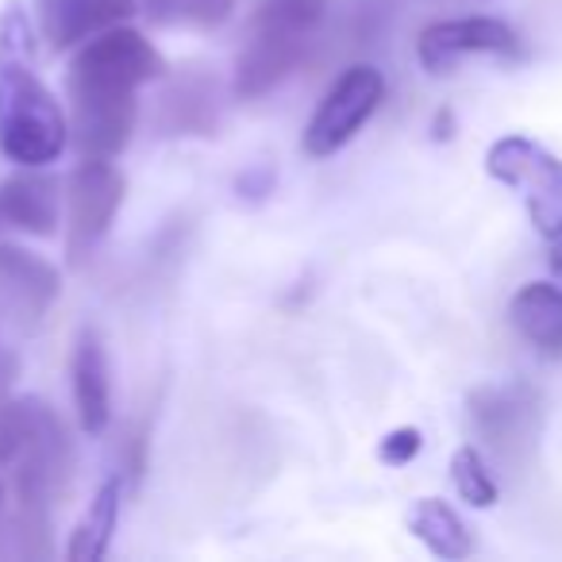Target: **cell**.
I'll return each mask as SVG.
<instances>
[{"instance_id": "obj_1", "label": "cell", "mask_w": 562, "mask_h": 562, "mask_svg": "<svg viewBox=\"0 0 562 562\" xmlns=\"http://www.w3.org/2000/svg\"><path fill=\"white\" fill-rule=\"evenodd\" d=\"M166 58L132 24L81 43L66 70L70 143L81 158H120L139 120V89L166 78Z\"/></svg>"}, {"instance_id": "obj_2", "label": "cell", "mask_w": 562, "mask_h": 562, "mask_svg": "<svg viewBox=\"0 0 562 562\" xmlns=\"http://www.w3.org/2000/svg\"><path fill=\"white\" fill-rule=\"evenodd\" d=\"M70 147V116L35 70V27L20 0L0 12V155L50 166Z\"/></svg>"}, {"instance_id": "obj_3", "label": "cell", "mask_w": 562, "mask_h": 562, "mask_svg": "<svg viewBox=\"0 0 562 562\" xmlns=\"http://www.w3.org/2000/svg\"><path fill=\"white\" fill-rule=\"evenodd\" d=\"M485 173L524 196L528 220L547 243L562 239V158L528 135H501L485 150Z\"/></svg>"}, {"instance_id": "obj_4", "label": "cell", "mask_w": 562, "mask_h": 562, "mask_svg": "<svg viewBox=\"0 0 562 562\" xmlns=\"http://www.w3.org/2000/svg\"><path fill=\"white\" fill-rule=\"evenodd\" d=\"M127 178L112 158H81L66 181V258L74 270L93 258V250L112 232Z\"/></svg>"}, {"instance_id": "obj_5", "label": "cell", "mask_w": 562, "mask_h": 562, "mask_svg": "<svg viewBox=\"0 0 562 562\" xmlns=\"http://www.w3.org/2000/svg\"><path fill=\"white\" fill-rule=\"evenodd\" d=\"M385 101V78L378 66L355 63L331 81V89L324 93V101L316 104L313 120L305 124L301 135V150L308 158H331L374 120V112Z\"/></svg>"}, {"instance_id": "obj_6", "label": "cell", "mask_w": 562, "mask_h": 562, "mask_svg": "<svg viewBox=\"0 0 562 562\" xmlns=\"http://www.w3.org/2000/svg\"><path fill=\"white\" fill-rule=\"evenodd\" d=\"M470 55H497V58H520V35L513 24L497 16H462V20H436L416 40V58L428 74H451L462 58Z\"/></svg>"}, {"instance_id": "obj_7", "label": "cell", "mask_w": 562, "mask_h": 562, "mask_svg": "<svg viewBox=\"0 0 562 562\" xmlns=\"http://www.w3.org/2000/svg\"><path fill=\"white\" fill-rule=\"evenodd\" d=\"M63 297V273L55 262L16 243H0V305L20 324H40Z\"/></svg>"}, {"instance_id": "obj_8", "label": "cell", "mask_w": 562, "mask_h": 562, "mask_svg": "<svg viewBox=\"0 0 562 562\" xmlns=\"http://www.w3.org/2000/svg\"><path fill=\"white\" fill-rule=\"evenodd\" d=\"M139 12V0H35L40 40L50 50H78L93 35L109 32Z\"/></svg>"}, {"instance_id": "obj_9", "label": "cell", "mask_w": 562, "mask_h": 562, "mask_svg": "<svg viewBox=\"0 0 562 562\" xmlns=\"http://www.w3.org/2000/svg\"><path fill=\"white\" fill-rule=\"evenodd\" d=\"M308 50L305 35H285V32H262V27H247V43L235 55V81L232 93L239 101H258L270 89H278L301 66Z\"/></svg>"}, {"instance_id": "obj_10", "label": "cell", "mask_w": 562, "mask_h": 562, "mask_svg": "<svg viewBox=\"0 0 562 562\" xmlns=\"http://www.w3.org/2000/svg\"><path fill=\"white\" fill-rule=\"evenodd\" d=\"M70 390H74L78 428L93 439L104 436L112 428V367H109V347H104L97 328H81L74 336Z\"/></svg>"}, {"instance_id": "obj_11", "label": "cell", "mask_w": 562, "mask_h": 562, "mask_svg": "<svg viewBox=\"0 0 562 562\" xmlns=\"http://www.w3.org/2000/svg\"><path fill=\"white\" fill-rule=\"evenodd\" d=\"M63 216V186L50 178L47 166H20L12 178L0 181V220L16 232H27L35 239L58 235Z\"/></svg>"}, {"instance_id": "obj_12", "label": "cell", "mask_w": 562, "mask_h": 562, "mask_svg": "<svg viewBox=\"0 0 562 562\" xmlns=\"http://www.w3.org/2000/svg\"><path fill=\"white\" fill-rule=\"evenodd\" d=\"M513 331L543 359L562 355V285L559 281H528L508 301Z\"/></svg>"}, {"instance_id": "obj_13", "label": "cell", "mask_w": 562, "mask_h": 562, "mask_svg": "<svg viewBox=\"0 0 562 562\" xmlns=\"http://www.w3.org/2000/svg\"><path fill=\"white\" fill-rule=\"evenodd\" d=\"M132 482L124 477V470L109 474L101 485H97L93 501L81 513L78 528L70 531V543H66V559L70 562H101L112 547V536H116L120 524V505H124Z\"/></svg>"}, {"instance_id": "obj_14", "label": "cell", "mask_w": 562, "mask_h": 562, "mask_svg": "<svg viewBox=\"0 0 562 562\" xmlns=\"http://www.w3.org/2000/svg\"><path fill=\"white\" fill-rule=\"evenodd\" d=\"M408 531L416 543L428 547L436 559L459 562L474 554V531L467 528L459 513L443 497H420L408 508Z\"/></svg>"}, {"instance_id": "obj_15", "label": "cell", "mask_w": 562, "mask_h": 562, "mask_svg": "<svg viewBox=\"0 0 562 562\" xmlns=\"http://www.w3.org/2000/svg\"><path fill=\"white\" fill-rule=\"evenodd\" d=\"M216 120V81L204 74H186L162 93V127L170 135H212Z\"/></svg>"}, {"instance_id": "obj_16", "label": "cell", "mask_w": 562, "mask_h": 562, "mask_svg": "<svg viewBox=\"0 0 562 562\" xmlns=\"http://www.w3.org/2000/svg\"><path fill=\"white\" fill-rule=\"evenodd\" d=\"M531 408H536V397L524 385H485L470 397V420L490 443L501 447L528 428Z\"/></svg>"}, {"instance_id": "obj_17", "label": "cell", "mask_w": 562, "mask_h": 562, "mask_svg": "<svg viewBox=\"0 0 562 562\" xmlns=\"http://www.w3.org/2000/svg\"><path fill=\"white\" fill-rule=\"evenodd\" d=\"M139 12L155 27H189L216 32L232 20L235 0H139Z\"/></svg>"}, {"instance_id": "obj_18", "label": "cell", "mask_w": 562, "mask_h": 562, "mask_svg": "<svg viewBox=\"0 0 562 562\" xmlns=\"http://www.w3.org/2000/svg\"><path fill=\"white\" fill-rule=\"evenodd\" d=\"M328 0H255L247 27H262V32H285V35H305L321 27Z\"/></svg>"}, {"instance_id": "obj_19", "label": "cell", "mask_w": 562, "mask_h": 562, "mask_svg": "<svg viewBox=\"0 0 562 562\" xmlns=\"http://www.w3.org/2000/svg\"><path fill=\"white\" fill-rule=\"evenodd\" d=\"M451 485L470 508H493L501 497L497 477H493L490 462L482 459V451H477L474 443L459 447V451L451 454Z\"/></svg>"}, {"instance_id": "obj_20", "label": "cell", "mask_w": 562, "mask_h": 562, "mask_svg": "<svg viewBox=\"0 0 562 562\" xmlns=\"http://www.w3.org/2000/svg\"><path fill=\"white\" fill-rule=\"evenodd\" d=\"M420 447H424L420 428H393L378 443V462H385V467H408L420 454Z\"/></svg>"}, {"instance_id": "obj_21", "label": "cell", "mask_w": 562, "mask_h": 562, "mask_svg": "<svg viewBox=\"0 0 562 562\" xmlns=\"http://www.w3.org/2000/svg\"><path fill=\"white\" fill-rule=\"evenodd\" d=\"M235 189H239V196H266L273 189V173L266 166H255V170H247L235 181Z\"/></svg>"}, {"instance_id": "obj_22", "label": "cell", "mask_w": 562, "mask_h": 562, "mask_svg": "<svg viewBox=\"0 0 562 562\" xmlns=\"http://www.w3.org/2000/svg\"><path fill=\"white\" fill-rule=\"evenodd\" d=\"M16 374H20V359H16V351H12V347L0 344V401L9 397L12 382H16Z\"/></svg>"}, {"instance_id": "obj_23", "label": "cell", "mask_w": 562, "mask_h": 562, "mask_svg": "<svg viewBox=\"0 0 562 562\" xmlns=\"http://www.w3.org/2000/svg\"><path fill=\"white\" fill-rule=\"evenodd\" d=\"M451 124H454V120H451V112H436V139H451Z\"/></svg>"}, {"instance_id": "obj_24", "label": "cell", "mask_w": 562, "mask_h": 562, "mask_svg": "<svg viewBox=\"0 0 562 562\" xmlns=\"http://www.w3.org/2000/svg\"><path fill=\"white\" fill-rule=\"evenodd\" d=\"M551 273H554V281L562 285V239L551 243Z\"/></svg>"}, {"instance_id": "obj_25", "label": "cell", "mask_w": 562, "mask_h": 562, "mask_svg": "<svg viewBox=\"0 0 562 562\" xmlns=\"http://www.w3.org/2000/svg\"><path fill=\"white\" fill-rule=\"evenodd\" d=\"M0 505H4V482H0Z\"/></svg>"}, {"instance_id": "obj_26", "label": "cell", "mask_w": 562, "mask_h": 562, "mask_svg": "<svg viewBox=\"0 0 562 562\" xmlns=\"http://www.w3.org/2000/svg\"><path fill=\"white\" fill-rule=\"evenodd\" d=\"M0 224H4V220H0Z\"/></svg>"}]
</instances>
